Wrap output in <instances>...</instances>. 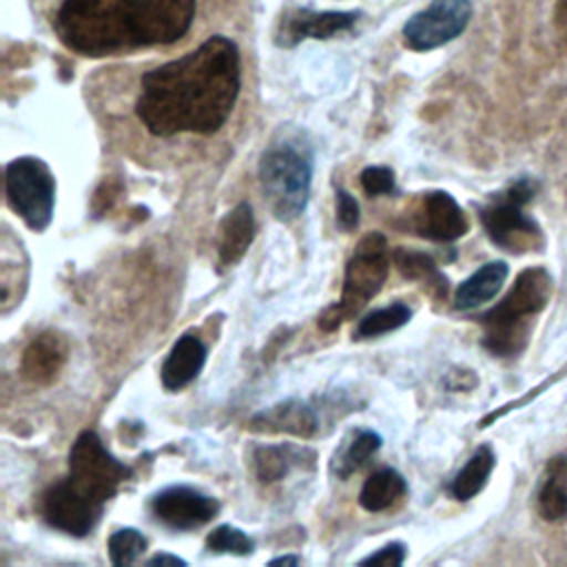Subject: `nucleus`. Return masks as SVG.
I'll return each mask as SVG.
<instances>
[{
  "label": "nucleus",
  "instance_id": "nucleus-20",
  "mask_svg": "<svg viewBox=\"0 0 567 567\" xmlns=\"http://www.w3.org/2000/svg\"><path fill=\"white\" fill-rule=\"evenodd\" d=\"M536 509L545 520L567 518V454L549 458L536 492Z\"/></svg>",
  "mask_w": 567,
  "mask_h": 567
},
{
  "label": "nucleus",
  "instance_id": "nucleus-9",
  "mask_svg": "<svg viewBox=\"0 0 567 567\" xmlns=\"http://www.w3.org/2000/svg\"><path fill=\"white\" fill-rule=\"evenodd\" d=\"M472 18V0H432L403 24V42L412 51H432L458 38Z\"/></svg>",
  "mask_w": 567,
  "mask_h": 567
},
{
  "label": "nucleus",
  "instance_id": "nucleus-21",
  "mask_svg": "<svg viewBox=\"0 0 567 567\" xmlns=\"http://www.w3.org/2000/svg\"><path fill=\"white\" fill-rule=\"evenodd\" d=\"M405 478L394 467H381L365 478L359 492V503L368 512H383L399 503L405 496Z\"/></svg>",
  "mask_w": 567,
  "mask_h": 567
},
{
  "label": "nucleus",
  "instance_id": "nucleus-10",
  "mask_svg": "<svg viewBox=\"0 0 567 567\" xmlns=\"http://www.w3.org/2000/svg\"><path fill=\"white\" fill-rule=\"evenodd\" d=\"M151 512L171 529H195L217 516L219 501L190 485H171L153 496Z\"/></svg>",
  "mask_w": 567,
  "mask_h": 567
},
{
  "label": "nucleus",
  "instance_id": "nucleus-26",
  "mask_svg": "<svg viewBox=\"0 0 567 567\" xmlns=\"http://www.w3.org/2000/svg\"><path fill=\"white\" fill-rule=\"evenodd\" d=\"M146 549V538L135 527H122L109 536V558L115 567L133 565Z\"/></svg>",
  "mask_w": 567,
  "mask_h": 567
},
{
  "label": "nucleus",
  "instance_id": "nucleus-4",
  "mask_svg": "<svg viewBox=\"0 0 567 567\" xmlns=\"http://www.w3.org/2000/svg\"><path fill=\"white\" fill-rule=\"evenodd\" d=\"M551 277L545 268L534 266L518 272L509 292L492 310L478 317L483 326V346L496 357H516L525 350L534 317L551 297Z\"/></svg>",
  "mask_w": 567,
  "mask_h": 567
},
{
  "label": "nucleus",
  "instance_id": "nucleus-7",
  "mask_svg": "<svg viewBox=\"0 0 567 567\" xmlns=\"http://www.w3.org/2000/svg\"><path fill=\"white\" fill-rule=\"evenodd\" d=\"M131 476V467L117 461L93 430L80 432L69 452L66 481L82 496L104 505Z\"/></svg>",
  "mask_w": 567,
  "mask_h": 567
},
{
  "label": "nucleus",
  "instance_id": "nucleus-33",
  "mask_svg": "<svg viewBox=\"0 0 567 567\" xmlns=\"http://www.w3.org/2000/svg\"><path fill=\"white\" fill-rule=\"evenodd\" d=\"M556 22L567 29V0H558L556 2Z\"/></svg>",
  "mask_w": 567,
  "mask_h": 567
},
{
  "label": "nucleus",
  "instance_id": "nucleus-34",
  "mask_svg": "<svg viewBox=\"0 0 567 567\" xmlns=\"http://www.w3.org/2000/svg\"><path fill=\"white\" fill-rule=\"evenodd\" d=\"M299 556H277L268 565H299Z\"/></svg>",
  "mask_w": 567,
  "mask_h": 567
},
{
  "label": "nucleus",
  "instance_id": "nucleus-2",
  "mask_svg": "<svg viewBox=\"0 0 567 567\" xmlns=\"http://www.w3.org/2000/svg\"><path fill=\"white\" fill-rule=\"evenodd\" d=\"M195 18V0H62L60 40L82 55H111L179 40Z\"/></svg>",
  "mask_w": 567,
  "mask_h": 567
},
{
  "label": "nucleus",
  "instance_id": "nucleus-11",
  "mask_svg": "<svg viewBox=\"0 0 567 567\" xmlns=\"http://www.w3.org/2000/svg\"><path fill=\"white\" fill-rule=\"evenodd\" d=\"M102 509L104 505L75 492L66 478L51 485L42 498L44 520L51 527L78 538L93 532V527L102 516Z\"/></svg>",
  "mask_w": 567,
  "mask_h": 567
},
{
  "label": "nucleus",
  "instance_id": "nucleus-5",
  "mask_svg": "<svg viewBox=\"0 0 567 567\" xmlns=\"http://www.w3.org/2000/svg\"><path fill=\"white\" fill-rule=\"evenodd\" d=\"M388 270L390 248L385 237L381 233H368L354 248V255L348 259L339 301L319 317L321 330L330 332L346 319L361 312V308L381 290Z\"/></svg>",
  "mask_w": 567,
  "mask_h": 567
},
{
  "label": "nucleus",
  "instance_id": "nucleus-25",
  "mask_svg": "<svg viewBox=\"0 0 567 567\" xmlns=\"http://www.w3.org/2000/svg\"><path fill=\"white\" fill-rule=\"evenodd\" d=\"M410 317H412V310L405 303H401V301L390 303L385 308H377V310L368 312L357 323L354 339H372V337L399 330L401 326H405L410 321Z\"/></svg>",
  "mask_w": 567,
  "mask_h": 567
},
{
  "label": "nucleus",
  "instance_id": "nucleus-29",
  "mask_svg": "<svg viewBox=\"0 0 567 567\" xmlns=\"http://www.w3.org/2000/svg\"><path fill=\"white\" fill-rule=\"evenodd\" d=\"M337 224L341 230H352L359 224V204L343 188L337 190Z\"/></svg>",
  "mask_w": 567,
  "mask_h": 567
},
{
  "label": "nucleus",
  "instance_id": "nucleus-30",
  "mask_svg": "<svg viewBox=\"0 0 567 567\" xmlns=\"http://www.w3.org/2000/svg\"><path fill=\"white\" fill-rule=\"evenodd\" d=\"M405 560V547L401 543H390L381 547L379 551L361 558V565H403Z\"/></svg>",
  "mask_w": 567,
  "mask_h": 567
},
{
  "label": "nucleus",
  "instance_id": "nucleus-24",
  "mask_svg": "<svg viewBox=\"0 0 567 567\" xmlns=\"http://www.w3.org/2000/svg\"><path fill=\"white\" fill-rule=\"evenodd\" d=\"M381 447V436L374 430H357L343 441L341 450L334 454L332 470L339 478H348L352 472L363 467Z\"/></svg>",
  "mask_w": 567,
  "mask_h": 567
},
{
  "label": "nucleus",
  "instance_id": "nucleus-13",
  "mask_svg": "<svg viewBox=\"0 0 567 567\" xmlns=\"http://www.w3.org/2000/svg\"><path fill=\"white\" fill-rule=\"evenodd\" d=\"M359 16L361 11L295 9L292 13H286V18H281V24L277 31V44L295 47L306 38H315V40L332 38L341 31H348L359 20Z\"/></svg>",
  "mask_w": 567,
  "mask_h": 567
},
{
  "label": "nucleus",
  "instance_id": "nucleus-28",
  "mask_svg": "<svg viewBox=\"0 0 567 567\" xmlns=\"http://www.w3.org/2000/svg\"><path fill=\"white\" fill-rule=\"evenodd\" d=\"M361 186L370 197L394 193V171L388 166H368L361 173Z\"/></svg>",
  "mask_w": 567,
  "mask_h": 567
},
{
  "label": "nucleus",
  "instance_id": "nucleus-3",
  "mask_svg": "<svg viewBox=\"0 0 567 567\" xmlns=\"http://www.w3.org/2000/svg\"><path fill=\"white\" fill-rule=\"evenodd\" d=\"M312 144L297 126H281L270 137L259 159L264 199L281 221L297 219L310 199Z\"/></svg>",
  "mask_w": 567,
  "mask_h": 567
},
{
  "label": "nucleus",
  "instance_id": "nucleus-32",
  "mask_svg": "<svg viewBox=\"0 0 567 567\" xmlns=\"http://www.w3.org/2000/svg\"><path fill=\"white\" fill-rule=\"evenodd\" d=\"M146 565H186V560L184 558H179V556H173V554H155L153 558H148L146 560Z\"/></svg>",
  "mask_w": 567,
  "mask_h": 567
},
{
  "label": "nucleus",
  "instance_id": "nucleus-17",
  "mask_svg": "<svg viewBox=\"0 0 567 567\" xmlns=\"http://www.w3.org/2000/svg\"><path fill=\"white\" fill-rule=\"evenodd\" d=\"M66 354H69V348H66V341L62 334L51 332V330L40 332L24 350L22 372L29 381L47 385L62 370Z\"/></svg>",
  "mask_w": 567,
  "mask_h": 567
},
{
  "label": "nucleus",
  "instance_id": "nucleus-23",
  "mask_svg": "<svg viewBox=\"0 0 567 567\" xmlns=\"http://www.w3.org/2000/svg\"><path fill=\"white\" fill-rule=\"evenodd\" d=\"M392 261L403 272V277L421 281L432 292V297L445 299V295H447V277L436 268V264L432 261L430 255H423V252H416V250H408V248H396L394 255H392Z\"/></svg>",
  "mask_w": 567,
  "mask_h": 567
},
{
  "label": "nucleus",
  "instance_id": "nucleus-12",
  "mask_svg": "<svg viewBox=\"0 0 567 567\" xmlns=\"http://www.w3.org/2000/svg\"><path fill=\"white\" fill-rule=\"evenodd\" d=\"M414 228L432 241H454L470 228L463 208L445 190L425 193L414 217Z\"/></svg>",
  "mask_w": 567,
  "mask_h": 567
},
{
  "label": "nucleus",
  "instance_id": "nucleus-31",
  "mask_svg": "<svg viewBox=\"0 0 567 567\" xmlns=\"http://www.w3.org/2000/svg\"><path fill=\"white\" fill-rule=\"evenodd\" d=\"M563 374H565V370H560V372H556V374H551V377H549V379H545V381H543V383H540V385H536V388H534V390H532V392H529V394H525V396H520V399H516V401H512V403H507V405H503V410H498V412H492V414H489V416H485V419H483V423H481V425H483V427H485V425H487V423H489V421H494V419H498V416H501V414H505V412H509V410H514V408H518V405H525V403H529V401H532V399H534V396H536V394H538V392H543V390H545V388H549V385H551V383H554V381H558V379H560V377H563Z\"/></svg>",
  "mask_w": 567,
  "mask_h": 567
},
{
  "label": "nucleus",
  "instance_id": "nucleus-22",
  "mask_svg": "<svg viewBox=\"0 0 567 567\" xmlns=\"http://www.w3.org/2000/svg\"><path fill=\"white\" fill-rule=\"evenodd\" d=\"M496 456L492 452L489 445H481L470 458L467 463L456 472V476L450 483V494L456 501H470L474 498L487 483L492 470H494Z\"/></svg>",
  "mask_w": 567,
  "mask_h": 567
},
{
  "label": "nucleus",
  "instance_id": "nucleus-1",
  "mask_svg": "<svg viewBox=\"0 0 567 567\" xmlns=\"http://www.w3.org/2000/svg\"><path fill=\"white\" fill-rule=\"evenodd\" d=\"M241 86L239 49L210 35L186 55L146 71L140 80L137 117L157 137L210 135L228 120Z\"/></svg>",
  "mask_w": 567,
  "mask_h": 567
},
{
  "label": "nucleus",
  "instance_id": "nucleus-8",
  "mask_svg": "<svg viewBox=\"0 0 567 567\" xmlns=\"http://www.w3.org/2000/svg\"><path fill=\"white\" fill-rule=\"evenodd\" d=\"M7 202L33 230H44L53 219L55 179L40 157H16L4 171Z\"/></svg>",
  "mask_w": 567,
  "mask_h": 567
},
{
  "label": "nucleus",
  "instance_id": "nucleus-19",
  "mask_svg": "<svg viewBox=\"0 0 567 567\" xmlns=\"http://www.w3.org/2000/svg\"><path fill=\"white\" fill-rule=\"evenodd\" d=\"M507 264L505 261H487L476 272H472L454 292V308L456 310H472L483 306L485 301L494 299L505 279H507Z\"/></svg>",
  "mask_w": 567,
  "mask_h": 567
},
{
  "label": "nucleus",
  "instance_id": "nucleus-27",
  "mask_svg": "<svg viewBox=\"0 0 567 567\" xmlns=\"http://www.w3.org/2000/svg\"><path fill=\"white\" fill-rule=\"evenodd\" d=\"M206 549L215 554H235V556H248L255 549V543L248 534H244L239 527L233 525H219L206 536Z\"/></svg>",
  "mask_w": 567,
  "mask_h": 567
},
{
  "label": "nucleus",
  "instance_id": "nucleus-18",
  "mask_svg": "<svg viewBox=\"0 0 567 567\" xmlns=\"http://www.w3.org/2000/svg\"><path fill=\"white\" fill-rule=\"evenodd\" d=\"M255 239V215L248 202H239L219 224L217 252L221 266H235Z\"/></svg>",
  "mask_w": 567,
  "mask_h": 567
},
{
  "label": "nucleus",
  "instance_id": "nucleus-14",
  "mask_svg": "<svg viewBox=\"0 0 567 567\" xmlns=\"http://www.w3.org/2000/svg\"><path fill=\"white\" fill-rule=\"evenodd\" d=\"M250 430L312 439L319 430V416L315 408H310L306 401L286 399L257 412L250 419Z\"/></svg>",
  "mask_w": 567,
  "mask_h": 567
},
{
  "label": "nucleus",
  "instance_id": "nucleus-15",
  "mask_svg": "<svg viewBox=\"0 0 567 567\" xmlns=\"http://www.w3.org/2000/svg\"><path fill=\"white\" fill-rule=\"evenodd\" d=\"M204 363H206V346H204V341L197 334H193V332L182 334L173 343L168 357L162 363V370H159L162 385L166 390H171V392L182 390L184 385H188L190 381L197 379V374L202 372Z\"/></svg>",
  "mask_w": 567,
  "mask_h": 567
},
{
  "label": "nucleus",
  "instance_id": "nucleus-6",
  "mask_svg": "<svg viewBox=\"0 0 567 567\" xmlns=\"http://www.w3.org/2000/svg\"><path fill=\"white\" fill-rule=\"evenodd\" d=\"M538 190V182L532 177H518L503 193L494 195L487 206L481 208L478 217L485 235L514 255L540 250L543 230L534 217L525 213V204Z\"/></svg>",
  "mask_w": 567,
  "mask_h": 567
},
{
  "label": "nucleus",
  "instance_id": "nucleus-16",
  "mask_svg": "<svg viewBox=\"0 0 567 567\" xmlns=\"http://www.w3.org/2000/svg\"><path fill=\"white\" fill-rule=\"evenodd\" d=\"M315 461H317V454L312 450L303 445H292V443L259 445L252 452V467L261 483H277L297 467L312 470Z\"/></svg>",
  "mask_w": 567,
  "mask_h": 567
}]
</instances>
